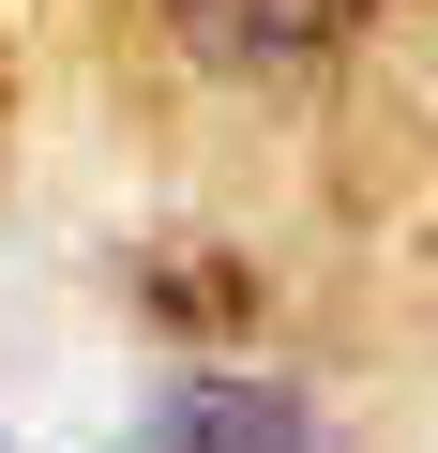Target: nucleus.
Segmentation results:
<instances>
[{
	"label": "nucleus",
	"mask_w": 438,
	"mask_h": 453,
	"mask_svg": "<svg viewBox=\"0 0 438 453\" xmlns=\"http://www.w3.org/2000/svg\"><path fill=\"white\" fill-rule=\"evenodd\" d=\"M378 16H393V0H151L166 61L211 76V91H318Z\"/></svg>",
	"instance_id": "obj_1"
},
{
	"label": "nucleus",
	"mask_w": 438,
	"mask_h": 453,
	"mask_svg": "<svg viewBox=\"0 0 438 453\" xmlns=\"http://www.w3.org/2000/svg\"><path fill=\"white\" fill-rule=\"evenodd\" d=\"M121 453H348V438H333V408L288 393V378H166V393L121 423Z\"/></svg>",
	"instance_id": "obj_2"
}]
</instances>
